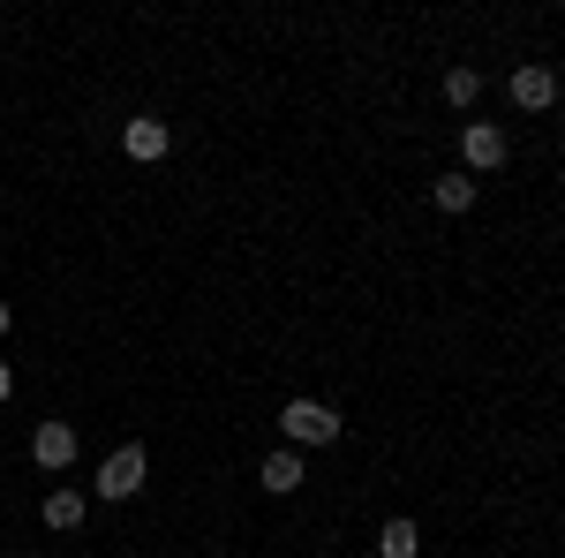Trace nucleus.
Wrapping results in <instances>:
<instances>
[{"mask_svg":"<svg viewBox=\"0 0 565 558\" xmlns=\"http://www.w3.org/2000/svg\"><path fill=\"white\" fill-rule=\"evenodd\" d=\"M31 461L61 475L68 461H76V430H68V423H39V438H31Z\"/></svg>","mask_w":565,"mask_h":558,"instance_id":"423d86ee","label":"nucleus"},{"mask_svg":"<svg viewBox=\"0 0 565 558\" xmlns=\"http://www.w3.org/2000/svg\"><path fill=\"white\" fill-rule=\"evenodd\" d=\"M437 212H468V204H476V173H437Z\"/></svg>","mask_w":565,"mask_h":558,"instance_id":"9d476101","label":"nucleus"},{"mask_svg":"<svg viewBox=\"0 0 565 558\" xmlns=\"http://www.w3.org/2000/svg\"><path fill=\"white\" fill-rule=\"evenodd\" d=\"M445 98H452V106H476V98H482V76H476V69H452V76H445Z\"/></svg>","mask_w":565,"mask_h":558,"instance_id":"9b49d317","label":"nucleus"},{"mask_svg":"<svg viewBox=\"0 0 565 558\" xmlns=\"http://www.w3.org/2000/svg\"><path fill=\"white\" fill-rule=\"evenodd\" d=\"M257 483L271 491V498H295V491H302V453H271V461L257 468Z\"/></svg>","mask_w":565,"mask_h":558,"instance_id":"6e6552de","label":"nucleus"},{"mask_svg":"<svg viewBox=\"0 0 565 558\" xmlns=\"http://www.w3.org/2000/svg\"><path fill=\"white\" fill-rule=\"evenodd\" d=\"M460 151H468V173H498L505 167V129L498 122H468L460 129Z\"/></svg>","mask_w":565,"mask_h":558,"instance_id":"20e7f679","label":"nucleus"},{"mask_svg":"<svg viewBox=\"0 0 565 558\" xmlns=\"http://www.w3.org/2000/svg\"><path fill=\"white\" fill-rule=\"evenodd\" d=\"M143 468H151V461H143V445L106 453V461H98V498H114V506H121V498H136V491H143Z\"/></svg>","mask_w":565,"mask_h":558,"instance_id":"f03ea898","label":"nucleus"},{"mask_svg":"<svg viewBox=\"0 0 565 558\" xmlns=\"http://www.w3.org/2000/svg\"><path fill=\"white\" fill-rule=\"evenodd\" d=\"M8 325H15V309H8V302H0V340H8Z\"/></svg>","mask_w":565,"mask_h":558,"instance_id":"ddd939ff","label":"nucleus"},{"mask_svg":"<svg viewBox=\"0 0 565 558\" xmlns=\"http://www.w3.org/2000/svg\"><path fill=\"white\" fill-rule=\"evenodd\" d=\"M279 430H287L295 445H332V438H340V415H332L324 400H287V408H279Z\"/></svg>","mask_w":565,"mask_h":558,"instance_id":"f257e3e1","label":"nucleus"},{"mask_svg":"<svg viewBox=\"0 0 565 558\" xmlns=\"http://www.w3.org/2000/svg\"><path fill=\"white\" fill-rule=\"evenodd\" d=\"M167 144H174V136H167V122H159V114H136L129 129H121V151H129V159H143V167H151V159H167Z\"/></svg>","mask_w":565,"mask_h":558,"instance_id":"39448f33","label":"nucleus"},{"mask_svg":"<svg viewBox=\"0 0 565 558\" xmlns=\"http://www.w3.org/2000/svg\"><path fill=\"white\" fill-rule=\"evenodd\" d=\"M8 392H15V370H8V362H0V400H8Z\"/></svg>","mask_w":565,"mask_h":558,"instance_id":"f8f14e48","label":"nucleus"},{"mask_svg":"<svg viewBox=\"0 0 565 558\" xmlns=\"http://www.w3.org/2000/svg\"><path fill=\"white\" fill-rule=\"evenodd\" d=\"M423 551V528H415V520H385V528H377V558H415Z\"/></svg>","mask_w":565,"mask_h":558,"instance_id":"1a4fd4ad","label":"nucleus"},{"mask_svg":"<svg viewBox=\"0 0 565 558\" xmlns=\"http://www.w3.org/2000/svg\"><path fill=\"white\" fill-rule=\"evenodd\" d=\"M39 514H45V528H53V536H76L90 506H84V491H45V506H39Z\"/></svg>","mask_w":565,"mask_h":558,"instance_id":"0eeeda50","label":"nucleus"},{"mask_svg":"<svg viewBox=\"0 0 565 558\" xmlns=\"http://www.w3.org/2000/svg\"><path fill=\"white\" fill-rule=\"evenodd\" d=\"M513 106H521V114H551V106H558V76H551L543 61H521V69H513Z\"/></svg>","mask_w":565,"mask_h":558,"instance_id":"7ed1b4c3","label":"nucleus"}]
</instances>
